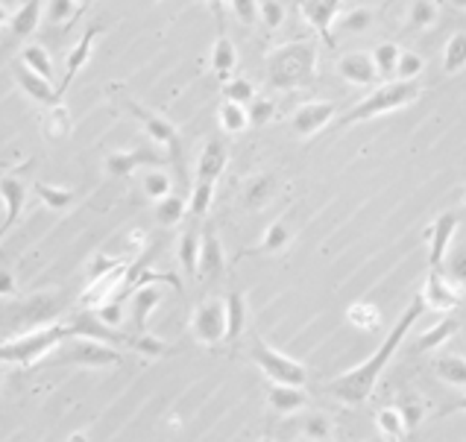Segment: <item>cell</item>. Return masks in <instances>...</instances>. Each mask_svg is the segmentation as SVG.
<instances>
[{
	"instance_id": "cell-1",
	"label": "cell",
	"mask_w": 466,
	"mask_h": 442,
	"mask_svg": "<svg viewBox=\"0 0 466 442\" xmlns=\"http://www.w3.org/2000/svg\"><path fill=\"white\" fill-rule=\"evenodd\" d=\"M425 310H429L425 308V299H422V293H417L413 296V302L402 310V317L397 319V325L390 328V334L381 340V346L372 351L364 364L352 366L349 373H343L334 381H329L326 393L334 396V398H340V401H347V405H352V407L364 405V401L372 396V390H376L384 366H388L393 360V355L402 349V343L408 340V331H413V325H417V319L425 314Z\"/></svg>"
},
{
	"instance_id": "cell-2",
	"label": "cell",
	"mask_w": 466,
	"mask_h": 442,
	"mask_svg": "<svg viewBox=\"0 0 466 442\" xmlns=\"http://www.w3.org/2000/svg\"><path fill=\"white\" fill-rule=\"evenodd\" d=\"M417 100H420L417 79H388L384 85L372 88L367 97L358 100V103L338 120V126L349 129V126L367 124V120H376V117L399 112V108H408L417 103Z\"/></svg>"
},
{
	"instance_id": "cell-3",
	"label": "cell",
	"mask_w": 466,
	"mask_h": 442,
	"mask_svg": "<svg viewBox=\"0 0 466 442\" xmlns=\"http://www.w3.org/2000/svg\"><path fill=\"white\" fill-rule=\"evenodd\" d=\"M317 76V47L311 42H288L267 56V79L279 92L306 88Z\"/></svg>"
},
{
	"instance_id": "cell-4",
	"label": "cell",
	"mask_w": 466,
	"mask_h": 442,
	"mask_svg": "<svg viewBox=\"0 0 466 442\" xmlns=\"http://www.w3.org/2000/svg\"><path fill=\"white\" fill-rule=\"evenodd\" d=\"M70 337H74L70 325H47V328L29 331V334L12 340V343H0V364L29 366L36 364V360L47 358L50 351H56Z\"/></svg>"
},
{
	"instance_id": "cell-5",
	"label": "cell",
	"mask_w": 466,
	"mask_h": 442,
	"mask_svg": "<svg viewBox=\"0 0 466 442\" xmlns=\"http://www.w3.org/2000/svg\"><path fill=\"white\" fill-rule=\"evenodd\" d=\"M249 360L261 369V375L267 381H276V384H297V387L308 384L306 364H299L297 358H288L285 351L273 349L258 334L252 337V343H249Z\"/></svg>"
},
{
	"instance_id": "cell-6",
	"label": "cell",
	"mask_w": 466,
	"mask_h": 442,
	"mask_svg": "<svg viewBox=\"0 0 466 442\" xmlns=\"http://www.w3.org/2000/svg\"><path fill=\"white\" fill-rule=\"evenodd\" d=\"M127 108L133 112V117L141 124V129L147 133V138L153 141L156 147H165L170 162H174L176 167H182V141H179V129H176L174 124H170L168 117L156 115L153 108L138 106L135 100H129Z\"/></svg>"
},
{
	"instance_id": "cell-7",
	"label": "cell",
	"mask_w": 466,
	"mask_h": 442,
	"mask_svg": "<svg viewBox=\"0 0 466 442\" xmlns=\"http://www.w3.org/2000/svg\"><path fill=\"white\" fill-rule=\"evenodd\" d=\"M191 334L200 346L217 349L226 340V302L223 299H206L191 314Z\"/></svg>"
},
{
	"instance_id": "cell-8",
	"label": "cell",
	"mask_w": 466,
	"mask_h": 442,
	"mask_svg": "<svg viewBox=\"0 0 466 442\" xmlns=\"http://www.w3.org/2000/svg\"><path fill=\"white\" fill-rule=\"evenodd\" d=\"M77 343L70 346L68 351H62L59 346L56 351L62 358H59V364H79V366H118L120 360V351L115 346L103 343V340H94V337H74Z\"/></svg>"
},
{
	"instance_id": "cell-9",
	"label": "cell",
	"mask_w": 466,
	"mask_h": 442,
	"mask_svg": "<svg viewBox=\"0 0 466 442\" xmlns=\"http://www.w3.org/2000/svg\"><path fill=\"white\" fill-rule=\"evenodd\" d=\"M334 115H338V103L334 100H308L297 112L290 115V133L297 138H314L320 129H326Z\"/></svg>"
},
{
	"instance_id": "cell-10",
	"label": "cell",
	"mask_w": 466,
	"mask_h": 442,
	"mask_svg": "<svg viewBox=\"0 0 466 442\" xmlns=\"http://www.w3.org/2000/svg\"><path fill=\"white\" fill-rule=\"evenodd\" d=\"M420 293L425 299V308L440 310V314H449V310L458 308L461 299H463L461 285H454V281L446 276L443 269H429V278H425Z\"/></svg>"
},
{
	"instance_id": "cell-11",
	"label": "cell",
	"mask_w": 466,
	"mask_h": 442,
	"mask_svg": "<svg viewBox=\"0 0 466 442\" xmlns=\"http://www.w3.org/2000/svg\"><path fill=\"white\" fill-rule=\"evenodd\" d=\"M343 12V0H299V15L314 33L323 38V44L334 47L331 27L338 21V15Z\"/></svg>"
},
{
	"instance_id": "cell-12",
	"label": "cell",
	"mask_w": 466,
	"mask_h": 442,
	"mask_svg": "<svg viewBox=\"0 0 466 442\" xmlns=\"http://www.w3.org/2000/svg\"><path fill=\"white\" fill-rule=\"evenodd\" d=\"M458 229H461V217L454 214V211L437 214V220H434L431 232H429V269H443L452 237L458 235Z\"/></svg>"
},
{
	"instance_id": "cell-13",
	"label": "cell",
	"mask_w": 466,
	"mask_h": 442,
	"mask_svg": "<svg viewBox=\"0 0 466 442\" xmlns=\"http://www.w3.org/2000/svg\"><path fill=\"white\" fill-rule=\"evenodd\" d=\"M12 74H15V83L18 88L27 94V97H33L36 103H42V106H56V103H62V92L59 88H53V83L45 76H38L36 70H29L21 59L12 65Z\"/></svg>"
},
{
	"instance_id": "cell-14",
	"label": "cell",
	"mask_w": 466,
	"mask_h": 442,
	"mask_svg": "<svg viewBox=\"0 0 466 442\" xmlns=\"http://www.w3.org/2000/svg\"><path fill=\"white\" fill-rule=\"evenodd\" d=\"M0 199H4L6 220L0 226V237H6V232L21 220V211L27 205V185L18 173H4L0 176Z\"/></svg>"
},
{
	"instance_id": "cell-15",
	"label": "cell",
	"mask_w": 466,
	"mask_h": 442,
	"mask_svg": "<svg viewBox=\"0 0 466 442\" xmlns=\"http://www.w3.org/2000/svg\"><path fill=\"white\" fill-rule=\"evenodd\" d=\"M165 162V156H159L153 147H135V149H120V153L106 156V170L109 176H129L138 167H159Z\"/></svg>"
},
{
	"instance_id": "cell-16",
	"label": "cell",
	"mask_w": 466,
	"mask_h": 442,
	"mask_svg": "<svg viewBox=\"0 0 466 442\" xmlns=\"http://www.w3.org/2000/svg\"><path fill=\"white\" fill-rule=\"evenodd\" d=\"M308 393L297 384H276L270 381L267 387V405L276 416H297L308 407Z\"/></svg>"
},
{
	"instance_id": "cell-17",
	"label": "cell",
	"mask_w": 466,
	"mask_h": 442,
	"mask_svg": "<svg viewBox=\"0 0 466 442\" xmlns=\"http://www.w3.org/2000/svg\"><path fill=\"white\" fill-rule=\"evenodd\" d=\"M223 269H226V253H223V244L215 229H206L200 237V261H197V276L202 278H220Z\"/></svg>"
},
{
	"instance_id": "cell-18",
	"label": "cell",
	"mask_w": 466,
	"mask_h": 442,
	"mask_svg": "<svg viewBox=\"0 0 466 442\" xmlns=\"http://www.w3.org/2000/svg\"><path fill=\"white\" fill-rule=\"evenodd\" d=\"M338 74L340 79H347L349 85L356 88H367L379 79L376 74V65H372V56L370 53H347L338 59Z\"/></svg>"
},
{
	"instance_id": "cell-19",
	"label": "cell",
	"mask_w": 466,
	"mask_h": 442,
	"mask_svg": "<svg viewBox=\"0 0 466 442\" xmlns=\"http://www.w3.org/2000/svg\"><path fill=\"white\" fill-rule=\"evenodd\" d=\"M226 162H229V149L223 141L211 138L206 147H202V153L197 158V179H206V182H217L220 173L226 170Z\"/></svg>"
},
{
	"instance_id": "cell-20",
	"label": "cell",
	"mask_w": 466,
	"mask_h": 442,
	"mask_svg": "<svg viewBox=\"0 0 466 442\" xmlns=\"http://www.w3.org/2000/svg\"><path fill=\"white\" fill-rule=\"evenodd\" d=\"M159 302H161V290L153 285V281H144V285L135 287L133 302H129V308H133V328L135 331H147V319L159 308Z\"/></svg>"
},
{
	"instance_id": "cell-21",
	"label": "cell",
	"mask_w": 466,
	"mask_h": 442,
	"mask_svg": "<svg viewBox=\"0 0 466 442\" xmlns=\"http://www.w3.org/2000/svg\"><path fill=\"white\" fill-rule=\"evenodd\" d=\"M97 36H103V27L100 24H94V27H88L86 33H83V38H79V44L70 50L68 53V65H65V79H62V85H59V92H68V85H70V79H74L79 70L86 68V62L91 59V44H94V38Z\"/></svg>"
},
{
	"instance_id": "cell-22",
	"label": "cell",
	"mask_w": 466,
	"mask_h": 442,
	"mask_svg": "<svg viewBox=\"0 0 466 442\" xmlns=\"http://www.w3.org/2000/svg\"><path fill=\"white\" fill-rule=\"evenodd\" d=\"M223 302H226V343H238L247 331V296L241 290H229Z\"/></svg>"
},
{
	"instance_id": "cell-23",
	"label": "cell",
	"mask_w": 466,
	"mask_h": 442,
	"mask_svg": "<svg viewBox=\"0 0 466 442\" xmlns=\"http://www.w3.org/2000/svg\"><path fill=\"white\" fill-rule=\"evenodd\" d=\"M45 4L47 0H27V4H21V9L12 12V18H9V29H12V36L27 38L29 33H36L38 24H42Z\"/></svg>"
},
{
	"instance_id": "cell-24",
	"label": "cell",
	"mask_w": 466,
	"mask_h": 442,
	"mask_svg": "<svg viewBox=\"0 0 466 442\" xmlns=\"http://www.w3.org/2000/svg\"><path fill=\"white\" fill-rule=\"evenodd\" d=\"M235 68H238V50L226 33H220L215 47H211V70H215L217 79H229L235 74Z\"/></svg>"
},
{
	"instance_id": "cell-25",
	"label": "cell",
	"mask_w": 466,
	"mask_h": 442,
	"mask_svg": "<svg viewBox=\"0 0 466 442\" xmlns=\"http://www.w3.org/2000/svg\"><path fill=\"white\" fill-rule=\"evenodd\" d=\"M461 331V323L454 317H446V319H440L437 325H431V328H425L422 334L417 337V351H437V349H443L449 340L458 334Z\"/></svg>"
},
{
	"instance_id": "cell-26",
	"label": "cell",
	"mask_w": 466,
	"mask_h": 442,
	"mask_svg": "<svg viewBox=\"0 0 466 442\" xmlns=\"http://www.w3.org/2000/svg\"><path fill=\"white\" fill-rule=\"evenodd\" d=\"M185 214H188V199L182 194H174V190H170L168 197L156 199V223L159 226L174 229L185 220Z\"/></svg>"
},
{
	"instance_id": "cell-27",
	"label": "cell",
	"mask_w": 466,
	"mask_h": 442,
	"mask_svg": "<svg viewBox=\"0 0 466 442\" xmlns=\"http://www.w3.org/2000/svg\"><path fill=\"white\" fill-rule=\"evenodd\" d=\"M434 375L443 384L466 390V358L463 355H437L434 358Z\"/></svg>"
},
{
	"instance_id": "cell-28",
	"label": "cell",
	"mask_w": 466,
	"mask_h": 442,
	"mask_svg": "<svg viewBox=\"0 0 466 442\" xmlns=\"http://www.w3.org/2000/svg\"><path fill=\"white\" fill-rule=\"evenodd\" d=\"M42 129H45L47 141H65L70 133H74V120H70V112L62 103H56V106H47Z\"/></svg>"
},
{
	"instance_id": "cell-29",
	"label": "cell",
	"mask_w": 466,
	"mask_h": 442,
	"mask_svg": "<svg viewBox=\"0 0 466 442\" xmlns=\"http://www.w3.org/2000/svg\"><path fill=\"white\" fill-rule=\"evenodd\" d=\"M466 68V29L449 36V42L443 44V74L454 76Z\"/></svg>"
},
{
	"instance_id": "cell-30",
	"label": "cell",
	"mask_w": 466,
	"mask_h": 442,
	"mask_svg": "<svg viewBox=\"0 0 466 442\" xmlns=\"http://www.w3.org/2000/svg\"><path fill=\"white\" fill-rule=\"evenodd\" d=\"M217 120H220L223 133H229V135H241L249 126L247 106L244 103H235V100H223L220 108H217Z\"/></svg>"
},
{
	"instance_id": "cell-31",
	"label": "cell",
	"mask_w": 466,
	"mask_h": 442,
	"mask_svg": "<svg viewBox=\"0 0 466 442\" xmlns=\"http://www.w3.org/2000/svg\"><path fill=\"white\" fill-rule=\"evenodd\" d=\"M33 194L42 199V203L53 211V214H59V211H68L70 205L77 203V190L74 188H53L47 182H36Z\"/></svg>"
},
{
	"instance_id": "cell-32",
	"label": "cell",
	"mask_w": 466,
	"mask_h": 442,
	"mask_svg": "<svg viewBox=\"0 0 466 442\" xmlns=\"http://www.w3.org/2000/svg\"><path fill=\"white\" fill-rule=\"evenodd\" d=\"M288 244H290V229H288L285 220H276V223L267 226V232H265V237H261V244L256 249H249L247 255H276Z\"/></svg>"
},
{
	"instance_id": "cell-33",
	"label": "cell",
	"mask_w": 466,
	"mask_h": 442,
	"mask_svg": "<svg viewBox=\"0 0 466 442\" xmlns=\"http://www.w3.org/2000/svg\"><path fill=\"white\" fill-rule=\"evenodd\" d=\"M273 194H276V179L256 176V179H249L247 188H244V205L249 211H261L273 199Z\"/></svg>"
},
{
	"instance_id": "cell-34",
	"label": "cell",
	"mask_w": 466,
	"mask_h": 442,
	"mask_svg": "<svg viewBox=\"0 0 466 442\" xmlns=\"http://www.w3.org/2000/svg\"><path fill=\"white\" fill-rule=\"evenodd\" d=\"M372 56V65H376V74L381 79H393L397 76V65H399V56H402V47L393 44V42H381L370 50Z\"/></svg>"
},
{
	"instance_id": "cell-35",
	"label": "cell",
	"mask_w": 466,
	"mask_h": 442,
	"mask_svg": "<svg viewBox=\"0 0 466 442\" xmlns=\"http://www.w3.org/2000/svg\"><path fill=\"white\" fill-rule=\"evenodd\" d=\"M200 237H202V232H197V229H188V232L179 237L176 255H179V264H182V269H185L188 276H197V261H200Z\"/></svg>"
},
{
	"instance_id": "cell-36",
	"label": "cell",
	"mask_w": 466,
	"mask_h": 442,
	"mask_svg": "<svg viewBox=\"0 0 466 442\" xmlns=\"http://www.w3.org/2000/svg\"><path fill=\"white\" fill-rule=\"evenodd\" d=\"M127 349H133L138 355H147V358H165L170 351V346L161 337H156L153 331H133Z\"/></svg>"
},
{
	"instance_id": "cell-37",
	"label": "cell",
	"mask_w": 466,
	"mask_h": 442,
	"mask_svg": "<svg viewBox=\"0 0 466 442\" xmlns=\"http://www.w3.org/2000/svg\"><path fill=\"white\" fill-rule=\"evenodd\" d=\"M347 323L358 331H376L381 325V310L367 302H352L347 308Z\"/></svg>"
},
{
	"instance_id": "cell-38",
	"label": "cell",
	"mask_w": 466,
	"mask_h": 442,
	"mask_svg": "<svg viewBox=\"0 0 466 442\" xmlns=\"http://www.w3.org/2000/svg\"><path fill=\"white\" fill-rule=\"evenodd\" d=\"M376 428H379V434L384 439H405V437H411L408 428H405V419L399 414V407H381L379 414H376Z\"/></svg>"
},
{
	"instance_id": "cell-39",
	"label": "cell",
	"mask_w": 466,
	"mask_h": 442,
	"mask_svg": "<svg viewBox=\"0 0 466 442\" xmlns=\"http://www.w3.org/2000/svg\"><path fill=\"white\" fill-rule=\"evenodd\" d=\"M215 185L217 182H206V179H197V185H194V190H191V197H188V214L191 217L202 220V217L208 214L211 203H215Z\"/></svg>"
},
{
	"instance_id": "cell-40",
	"label": "cell",
	"mask_w": 466,
	"mask_h": 442,
	"mask_svg": "<svg viewBox=\"0 0 466 442\" xmlns=\"http://www.w3.org/2000/svg\"><path fill=\"white\" fill-rule=\"evenodd\" d=\"M21 62L29 68V70H36L38 76H45L53 83V59H50V53L42 47V44H27L21 50Z\"/></svg>"
},
{
	"instance_id": "cell-41",
	"label": "cell",
	"mask_w": 466,
	"mask_h": 442,
	"mask_svg": "<svg viewBox=\"0 0 466 442\" xmlns=\"http://www.w3.org/2000/svg\"><path fill=\"white\" fill-rule=\"evenodd\" d=\"M437 18H440V9L434 0H413L408 9V24L413 29H431L437 24Z\"/></svg>"
},
{
	"instance_id": "cell-42",
	"label": "cell",
	"mask_w": 466,
	"mask_h": 442,
	"mask_svg": "<svg viewBox=\"0 0 466 442\" xmlns=\"http://www.w3.org/2000/svg\"><path fill=\"white\" fill-rule=\"evenodd\" d=\"M338 29L343 36H361V33H367L370 24H372V12L370 9H349V12H343L338 15Z\"/></svg>"
},
{
	"instance_id": "cell-43",
	"label": "cell",
	"mask_w": 466,
	"mask_h": 442,
	"mask_svg": "<svg viewBox=\"0 0 466 442\" xmlns=\"http://www.w3.org/2000/svg\"><path fill=\"white\" fill-rule=\"evenodd\" d=\"M77 15H79L77 0H47V4H45V18H47V21L53 24V27L70 24Z\"/></svg>"
},
{
	"instance_id": "cell-44",
	"label": "cell",
	"mask_w": 466,
	"mask_h": 442,
	"mask_svg": "<svg viewBox=\"0 0 466 442\" xmlns=\"http://www.w3.org/2000/svg\"><path fill=\"white\" fill-rule=\"evenodd\" d=\"M302 437H306V439H314V442H320V439H331V437H334V425H331V419H329V416H323V414H308L306 419H302Z\"/></svg>"
},
{
	"instance_id": "cell-45",
	"label": "cell",
	"mask_w": 466,
	"mask_h": 442,
	"mask_svg": "<svg viewBox=\"0 0 466 442\" xmlns=\"http://www.w3.org/2000/svg\"><path fill=\"white\" fill-rule=\"evenodd\" d=\"M256 97V85L247 76H229L223 79V100H235V103H249Z\"/></svg>"
},
{
	"instance_id": "cell-46",
	"label": "cell",
	"mask_w": 466,
	"mask_h": 442,
	"mask_svg": "<svg viewBox=\"0 0 466 442\" xmlns=\"http://www.w3.org/2000/svg\"><path fill=\"white\" fill-rule=\"evenodd\" d=\"M174 190V182H170V173H165L161 167H150L144 173V194L150 199H161Z\"/></svg>"
},
{
	"instance_id": "cell-47",
	"label": "cell",
	"mask_w": 466,
	"mask_h": 442,
	"mask_svg": "<svg viewBox=\"0 0 466 442\" xmlns=\"http://www.w3.org/2000/svg\"><path fill=\"white\" fill-rule=\"evenodd\" d=\"M94 314L100 317V323H106L109 328H120L124 325V296L120 293L109 296L106 302H100L94 308Z\"/></svg>"
},
{
	"instance_id": "cell-48",
	"label": "cell",
	"mask_w": 466,
	"mask_h": 442,
	"mask_svg": "<svg viewBox=\"0 0 466 442\" xmlns=\"http://www.w3.org/2000/svg\"><path fill=\"white\" fill-rule=\"evenodd\" d=\"M247 115H249V126H265L276 117V103L270 97H252L247 103Z\"/></svg>"
},
{
	"instance_id": "cell-49",
	"label": "cell",
	"mask_w": 466,
	"mask_h": 442,
	"mask_svg": "<svg viewBox=\"0 0 466 442\" xmlns=\"http://www.w3.org/2000/svg\"><path fill=\"white\" fill-rule=\"evenodd\" d=\"M285 18H288V9L282 6L279 0H261L258 4V21L267 29H279L285 24Z\"/></svg>"
},
{
	"instance_id": "cell-50",
	"label": "cell",
	"mask_w": 466,
	"mask_h": 442,
	"mask_svg": "<svg viewBox=\"0 0 466 442\" xmlns=\"http://www.w3.org/2000/svg\"><path fill=\"white\" fill-rule=\"evenodd\" d=\"M422 70H425V59L420 53H413V50H402L397 76L393 79H420Z\"/></svg>"
},
{
	"instance_id": "cell-51",
	"label": "cell",
	"mask_w": 466,
	"mask_h": 442,
	"mask_svg": "<svg viewBox=\"0 0 466 442\" xmlns=\"http://www.w3.org/2000/svg\"><path fill=\"white\" fill-rule=\"evenodd\" d=\"M399 414L405 419V428H408V434H413L420 425H422V416H425V407H422V401L420 398H405L399 401Z\"/></svg>"
},
{
	"instance_id": "cell-52",
	"label": "cell",
	"mask_w": 466,
	"mask_h": 442,
	"mask_svg": "<svg viewBox=\"0 0 466 442\" xmlns=\"http://www.w3.org/2000/svg\"><path fill=\"white\" fill-rule=\"evenodd\" d=\"M443 273L449 276L454 285L466 287V246L458 249V253L446 255V264H443Z\"/></svg>"
},
{
	"instance_id": "cell-53",
	"label": "cell",
	"mask_w": 466,
	"mask_h": 442,
	"mask_svg": "<svg viewBox=\"0 0 466 442\" xmlns=\"http://www.w3.org/2000/svg\"><path fill=\"white\" fill-rule=\"evenodd\" d=\"M258 4L261 0H229L232 12L244 27H256L258 24Z\"/></svg>"
},
{
	"instance_id": "cell-54",
	"label": "cell",
	"mask_w": 466,
	"mask_h": 442,
	"mask_svg": "<svg viewBox=\"0 0 466 442\" xmlns=\"http://www.w3.org/2000/svg\"><path fill=\"white\" fill-rule=\"evenodd\" d=\"M118 264H124V261H118V258H106V255H97L94 261H91L88 281H91V278H97V276H103V273H109V269H115Z\"/></svg>"
},
{
	"instance_id": "cell-55",
	"label": "cell",
	"mask_w": 466,
	"mask_h": 442,
	"mask_svg": "<svg viewBox=\"0 0 466 442\" xmlns=\"http://www.w3.org/2000/svg\"><path fill=\"white\" fill-rule=\"evenodd\" d=\"M12 296L15 293V278H12V273L9 269H0V296Z\"/></svg>"
},
{
	"instance_id": "cell-56",
	"label": "cell",
	"mask_w": 466,
	"mask_h": 442,
	"mask_svg": "<svg viewBox=\"0 0 466 442\" xmlns=\"http://www.w3.org/2000/svg\"><path fill=\"white\" fill-rule=\"evenodd\" d=\"M443 414H466V393L461 396V401H454L452 407H446Z\"/></svg>"
},
{
	"instance_id": "cell-57",
	"label": "cell",
	"mask_w": 466,
	"mask_h": 442,
	"mask_svg": "<svg viewBox=\"0 0 466 442\" xmlns=\"http://www.w3.org/2000/svg\"><path fill=\"white\" fill-rule=\"evenodd\" d=\"M9 18H12V12H9V6L0 4V29H4L9 24Z\"/></svg>"
},
{
	"instance_id": "cell-58",
	"label": "cell",
	"mask_w": 466,
	"mask_h": 442,
	"mask_svg": "<svg viewBox=\"0 0 466 442\" xmlns=\"http://www.w3.org/2000/svg\"><path fill=\"white\" fill-rule=\"evenodd\" d=\"M449 4H452L454 9H463V12H466V0H449Z\"/></svg>"
},
{
	"instance_id": "cell-59",
	"label": "cell",
	"mask_w": 466,
	"mask_h": 442,
	"mask_svg": "<svg viewBox=\"0 0 466 442\" xmlns=\"http://www.w3.org/2000/svg\"><path fill=\"white\" fill-rule=\"evenodd\" d=\"M88 4H91V0H77V6H79V12H83V9H86Z\"/></svg>"
},
{
	"instance_id": "cell-60",
	"label": "cell",
	"mask_w": 466,
	"mask_h": 442,
	"mask_svg": "<svg viewBox=\"0 0 466 442\" xmlns=\"http://www.w3.org/2000/svg\"><path fill=\"white\" fill-rule=\"evenodd\" d=\"M208 4H211V6H215V9H217V12H220V4H226V0H208Z\"/></svg>"
},
{
	"instance_id": "cell-61",
	"label": "cell",
	"mask_w": 466,
	"mask_h": 442,
	"mask_svg": "<svg viewBox=\"0 0 466 442\" xmlns=\"http://www.w3.org/2000/svg\"><path fill=\"white\" fill-rule=\"evenodd\" d=\"M4 378H6V369H4V366H0V384H4Z\"/></svg>"
}]
</instances>
